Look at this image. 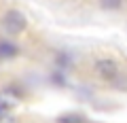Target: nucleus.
<instances>
[{
    "instance_id": "obj_5",
    "label": "nucleus",
    "mask_w": 127,
    "mask_h": 123,
    "mask_svg": "<svg viewBox=\"0 0 127 123\" xmlns=\"http://www.w3.org/2000/svg\"><path fill=\"white\" fill-rule=\"evenodd\" d=\"M4 117V106H2V102H0V119Z\"/></svg>"
},
{
    "instance_id": "obj_1",
    "label": "nucleus",
    "mask_w": 127,
    "mask_h": 123,
    "mask_svg": "<svg viewBox=\"0 0 127 123\" xmlns=\"http://www.w3.org/2000/svg\"><path fill=\"white\" fill-rule=\"evenodd\" d=\"M2 28H4L9 34H19L26 28V17H23L19 11H9L2 19Z\"/></svg>"
},
{
    "instance_id": "obj_3",
    "label": "nucleus",
    "mask_w": 127,
    "mask_h": 123,
    "mask_svg": "<svg viewBox=\"0 0 127 123\" xmlns=\"http://www.w3.org/2000/svg\"><path fill=\"white\" fill-rule=\"evenodd\" d=\"M13 55H17V47L13 45V42H0V57H13Z\"/></svg>"
},
{
    "instance_id": "obj_4",
    "label": "nucleus",
    "mask_w": 127,
    "mask_h": 123,
    "mask_svg": "<svg viewBox=\"0 0 127 123\" xmlns=\"http://www.w3.org/2000/svg\"><path fill=\"white\" fill-rule=\"evenodd\" d=\"M104 6H119V0H102Z\"/></svg>"
},
{
    "instance_id": "obj_2",
    "label": "nucleus",
    "mask_w": 127,
    "mask_h": 123,
    "mask_svg": "<svg viewBox=\"0 0 127 123\" xmlns=\"http://www.w3.org/2000/svg\"><path fill=\"white\" fill-rule=\"evenodd\" d=\"M97 74L104 79H108V81H112L114 77H117V66H114V62H110V59H100L97 62Z\"/></svg>"
}]
</instances>
